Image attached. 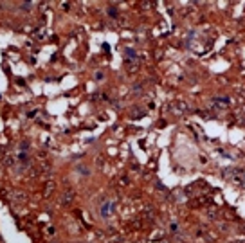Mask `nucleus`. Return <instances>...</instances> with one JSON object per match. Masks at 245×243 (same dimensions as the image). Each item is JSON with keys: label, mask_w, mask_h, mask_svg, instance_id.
I'll use <instances>...</instances> for the list:
<instances>
[{"label": "nucleus", "mask_w": 245, "mask_h": 243, "mask_svg": "<svg viewBox=\"0 0 245 243\" xmlns=\"http://www.w3.org/2000/svg\"><path fill=\"white\" fill-rule=\"evenodd\" d=\"M114 209H115V204L112 202V200H106V202L101 205V216L103 218H108L114 214Z\"/></svg>", "instance_id": "nucleus-1"}, {"label": "nucleus", "mask_w": 245, "mask_h": 243, "mask_svg": "<svg viewBox=\"0 0 245 243\" xmlns=\"http://www.w3.org/2000/svg\"><path fill=\"white\" fill-rule=\"evenodd\" d=\"M213 104L218 106V108H223V106H227V104H229V101L227 99H222V97H216L215 101H213Z\"/></svg>", "instance_id": "nucleus-2"}, {"label": "nucleus", "mask_w": 245, "mask_h": 243, "mask_svg": "<svg viewBox=\"0 0 245 243\" xmlns=\"http://www.w3.org/2000/svg\"><path fill=\"white\" fill-rule=\"evenodd\" d=\"M18 160L27 164V162H29V155H27V151H20V153H18Z\"/></svg>", "instance_id": "nucleus-3"}, {"label": "nucleus", "mask_w": 245, "mask_h": 243, "mask_svg": "<svg viewBox=\"0 0 245 243\" xmlns=\"http://www.w3.org/2000/svg\"><path fill=\"white\" fill-rule=\"evenodd\" d=\"M117 13H119V11H117V9H115V7H114V6H112V7H110V9H108V15H110V16H112V18H117Z\"/></svg>", "instance_id": "nucleus-4"}, {"label": "nucleus", "mask_w": 245, "mask_h": 243, "mask_svg": "<svg viewBox=\"0 0 245 243\" xmlns=\"http://www.w3.org/2000/svg\"><path fill=\"white\" fill-rule=\"evenodd\" d=\"M78 171H79L81 175H85V176H87V175L90 173V171H88V167H78Z\"/></svg>", "instance_id": "nucleus-5"}, {"label": "nucleus", "mask_w": 245, "mask_h": 243, "mask_svg": "<svg viewBox=\"0 0 245 243\" xmlns=\"http://www.w3.org/2000/svg\"><path fill=\"white\" fill-rule=\"evenodd\" d=\"M22 7H24V9H31V7H33V4H31V2H24Z\"/></svg>", "instance_id": "nucleus-6"}, {"label": "nucleus", "mask_w": 245, "mask_h": 243, "mask_svg": "<svg viewBox=\"0 0 245 243\" xmlns=\"http://www.w3.org/2000/svg\"><path fill=\"white\" fill-rule=\"evenodd\" d=\"M178 230V225L177 223H171V232H177Z\"/></svg>", "instance_id": "nucleus-7"}]
</instances>
